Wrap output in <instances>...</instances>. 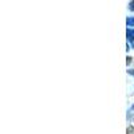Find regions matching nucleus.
I'll return each instance as SVG.
<instances>
[{
  "mask_svg": "<svg viewBox=\"0 0 134 134\" xmlns=\"http://www.w3.org/2000/svg\"><path fill=\"white\" fill-rule=\"evenodd\" d=\"M127 38L131 40L133 46H134V31H131V30H127Z\"/></svg>",
  "mask_w": 134,
  "mask_h": 134,
  "instance_id": "1",
  "label": "nucleus"
},
{
  "mask_svg": "<svg viewBox=\"0 0 134 134\" xmlns=\"http://www.w3.org/2000/svg\"><path fill=\"white\" fill-rule=\"evenodd\" d=\"M133 110H134V106H133Z\"/></svg>",
  "mask_w": 134,
  "mask_h": 134,
  "instance_id": "5",
  "label": "nucleus"
},
{
  "mask_svg": "<svg viewBox=\"0 0 134 134\" xmlns=\"http://www.w3.org/2000/svg\"><path fill=\"white\" fill-rule=\"evenodd\" d=\"M127 26L129 27H133L134 26V18H129L127 19Z\"/></svg>",
  "mask_w": 134,
  "mask_h": 134,
  "instance_id": "2",
  "label": "nucleus"
},
{
  "mask_svg": "<svg viewBox=\"0 0 134 134\" xmlns=\"http://www.w3.org/2000/svg\"><path fill=\"white\" fill-rule=\"evenodd\" d=\"M129 72H130V74H131V75H134V70H130V71H129Z\"/></svg>",
  "mask_w": 134,
  "mask_h": 134,
  "instance_id": "4",
  "label": "nucleus"
},
{
  "mask_svg": "<svg viewBox=\"0 0 134 134\" xmlns=\"http://www.w3.org/2000/svg\"><path fill=\"white\" fill-rule=\"evenodd\" d=\"M129 8H130V11H134V0L129 3Z\"/></svg>",
  "mask_w": 134,
  "mask_h": 134,
  "instance_id": "3",
  "label": "nucleus"
}]
</instances>
